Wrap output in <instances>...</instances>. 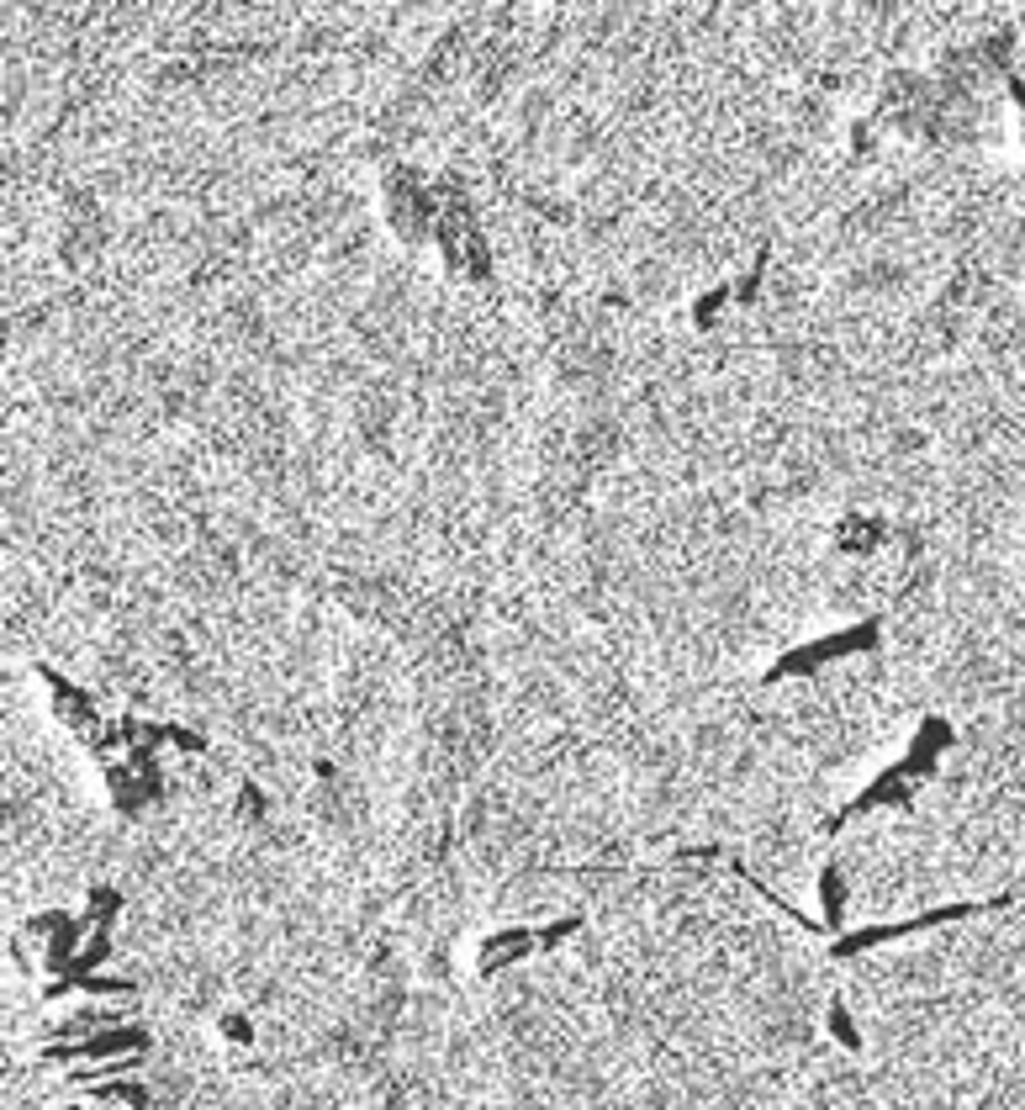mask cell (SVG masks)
Wrapping results in <instances>:
<instances>
[{"mask_svg":"<svg viewBox=\"0 0 1025 1110\" xmlns=\"http://www.w3.org/2000/svg\"><path fill=\"white\" fill-rule=\"evenodd\" d=\"M915 788H920V772L909 767V762L883 767V772H878V783H872L867 793H856V799H851L841 814H830V820H825V836H841V830L856 820V814H872V809H909V804H915Z\"/></svg>","mask_w":1025,"mask_h":1110,"instance_id":"4","label":"cell"},{"mask_svg":"<svg viewBox=\"0 0 1025 1110\" xmlns=\"http://www.w3.org/2000/svg\"><path fill=\"white\" fill-rule=\"evenodd\" d=\"M576 931H582V915H561V920H550L545 931H534L539 936V952H555L561 941H571Z\"/></svg>","mask_w":1025,"mask_h":1110,"instance_id":"13","label":"cell"},{"mask_svg":"<svg viewBox=\"0 0 1025 1110\" xmlns=\"http://www.w3.org/2000/svg\"><path fill=\"white\" fill-rule=\"evenodd\" d=\"M238 814H244V820H265V814H270L265 788H259V783H238Z\"/></svg>","mask_w":1025,"mask_h":1110,"instance_id":"15","label":"cell"},{"mask_svg":"<svg viewBox=\"0 0 1025 1110\" xmlns=\"http://www.w3.org/2000/svg\"><path fill=\"white\" fill-rule=\"evenodd\" d=\"M724 302H735V286L730 281H719V286H708L698 302H693V328H714L719 323V307Z\"/></svg>","mask_w":1025,"mask_h":1110,"instance_id":"10","label":"cell"},{"mask_svg":"<svg viewBox=\"0 0 1025 1110\" xmlns=\"http://www.w3.org/2000/svg\"><path fill=\"white\" fill-rule=\"evenodd\" d=\"M830 1036H835V1042H841L846 1052H862V1031H856L851 1010H846V999H830Z\"/></svg>","mask_w":1025,"mask_h":1110,"instance_id":"12","label":"cell"},{"mask_svg":"<svg viewBox=\"0 0 1025 1110\" xmlns=\"http://www.w3.org/2000/svg\"><path fill=\"white\" fill-rule=\"evenodd\" d=\"M1010 899H967V904H941V910H925V915H915V920H899V925H856V931H841L835 936V947H830V957H856V952H872V947H883V941H899V936H915V931H930V925H946V920H967V915H978V910H1004Z\"/></svg>","mask_w":1025,"mask_h":1110,"instance_id":"2","label":"cell"},{"mask_svg":"<svg viewBox=\"0 0 1025 1110\" xmlns=\"http://www.w3.org/2000/svg\"><path fill=\"white\" fill-rule=\"evenodd\" d=\"M222 1036H228V1042H254V1026H249V1015L228 1010V1015H222Z\"/></svg>","mask_w":1025,"mask_h":1110,"instance_id":"16","label":"cell"},{"mask_svg":"<svg viewBox=\"0 0 1025 1110\" xmlns=\"http://www.w3.org/2000/svg\"><path fill=\"white\" fill-rule=\"evenodd\" d=\"M767 270H772V244H761V249H756V265H751V275H745V281H735V302H745V307H751L756 296H761V281H767Z\"/></svg>","mask_w":1025,"mask_h":1110,"instance_id":"11","label":"cell"},{"mask_svg":"<svg viewBox=\"0 0 1025 1110\" xmlns=\"http://www.w3.org/2000/svg\"><path fill=\"white\" fill-rule=\"evenodd\" d=\"M133 1052H148V1031L143 1026H111V1031H96L85 1042H59L43 1052V1063H117V1058H133Z\"/></svg>","mask_w":1025,"mask_h":1110,"instance_id":"5","label":"cell"},{"mask_svg":"<svg viewBox=\"0 0 1025 1110\" xmlns=\"http://www.w3.org/2000/svg\"><path fill=\"white\" fill-rule=\"evenodd\" d=\"M32 672H37V682H43V688H48V698H53V714H59V719H64V725H69L74 735H80V740H85V751H96V756H106L111 746H117V730H111V725H106V719L96 714V698H85V693H80V688H74V682H69L64 672H53V666H48V661H37V666H32Z\"/></svg>","mask_w":1025,"mask_h":1110,"instance_id":"3","label":"cell"},{"mask_svg":"<svg viewBox=\"0 0 1025 1110\" xmlns=\"http://www.w3.org/2000/svg\"><path fill=\"white\" fill-rule=\"evenodd\" d=\"M96 1100H122V1105H133V1110H148V1089L143 1084H96Z\"/></svg>","mask_w":1025,"mask_h":1110,"instance_id":"14","label":"cell"},{"mask_svg":"<svg viewBox=\"0 0 1025 1110\" xmlns=\"http://www.w3.org/2000/svg\"><path fill=\"white\" fill-rule=\"evenodd\" d=\"M529 952H539L534 925H502L487 941H476V978H497L508 962H524Z\"/></svg>","mask_w":1025,"mask_h":1110,"instance_id":"6","label":"cell"},{"mask_svg":"<svg viewBox=\"0 0 1025 1110\" xmlns=\"http://www.w3.org/2000/svg\"><path fill=\"white\" fill-rule=\"evenodd\" d=\"M878 640H883V624L878 619H862V624H846V629H835V635H819V640H809V645H793L782 661H772L767 666V688L772 682H782V677H809V672H819L825 661H841V656H862V651H878Z\"/></svg>","mask_w":1025,"mask_h":1110,"instance_id":"1","label":"cell"},{"mask_svg":"<svg viewBox=\"0 0 1025 1110\" xmlns=\"http://www.w3.org/2000/svg\"><path fill=\"white\" fill-rule=\"evenodd\" d=\"M883 534H888V529H883V524H872V518H846L841 534H835V545H841V550H872V545L883 540Z\"/></svg>","mask_w":1025,"mask_h":1110,"instance_id":"9","label":"cell"},{"mask_svg":"<svg viewBox=\"0 0 1025 1110\" xmlns=\"http://www.w3.org/2000/svg\"><path fill=\"white\" fill-rule=\"evenodd\" d=\"M122 915V894L111 883H101V888H90V904H85V931H111V920Z\"/></svg>","mask_w":1025,"mask_h":1110,"instance_id":"8","label":"cell"},{"mask_svg":"<svg viewBox=\"0 0 1025 1110\" xmlns=\"http://www.w3.org/2000/svg\"><path fill=\"white\" fill-rule=\"evenodd\" d=\"M846 899H851V894H846V873H841V867H835V862L819 867V910H825L819 920H825V931H841Z\"/></svg>","mask_w":1025,"mask_h":1110,"instance_id":"7","label":"cell"}]
</instances>
